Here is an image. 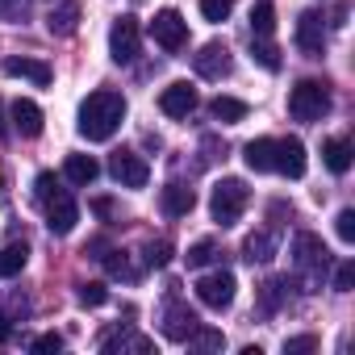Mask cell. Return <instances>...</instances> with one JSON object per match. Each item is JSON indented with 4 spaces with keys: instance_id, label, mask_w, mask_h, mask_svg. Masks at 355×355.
Masks as SVG:
<instances>
[{
    "instance_id": "8fae6325",
    "label": "cell",
    "mask_w": 355,
    "mask_h": 355,
    "mask_svg": "<svg viewBox=\"0 0 355 355\" xmlns=\"http://www.w3.org/2000/svg\"><path fill=\"white\" fill-rule=\"evenodd\" d=\"M197 105H201V96H197V88L184 84V80H175V84H167V88L159 92V109H163L167 117H189Z\"/></svg>"
},
{
    "instance_id": "cb8c5ba5",
    "label": "cell",
    "mask_w": 355,
    "mask_h": 355,
    "mask_svg": "<svg viewBox=\"0 0 355 355\" xmlns=\"http://www.w3.org/2000/svg\"><path fill=\"white\" fill-rule=\"evenodd\" d=\"M322 159H326V167L334 175H347V167H351V142L347 138H326L322 142Z\"/></svg>"
},
{
    "instance_id": "f546056e",
    "label": "cell",
    "mask_w": 355,
    "mask_h": 355,
    "mask_svg": "<svg viewBox=\"0 0 355 355\" xmlns=\"http://www.w3.org/2000/svg\"><path fill=\"white\" fill-rule=\"evenodd\" d=\"M113 276H121V280H138V268H130V259L121 255V251H105V259H101Z\"/></svg>"
},
{
    "instance_id": "74e56055",
    "label": "cell",
    "mask_w": 355,
    "mask_h": 355,
    "mask_svg": "<svg viewBox=\"0 0 355 355\" xmlns=\"http://www.w3.org/2000/svg\"><path fill=\"white\" fill-rule=\"evenodd\" d=\"M201 150H205V163H214V159H226V142H218L214 134H209V138H201Z\"/></svg>"
},
{
    "instance_id": "e0dca14e",
    "label": "cell",
    "mask_w": 355,
    "mask_h": 355,
    "mask_svg": "<svg viewBox=\"0 0 355 355\" xmlns=\"http://www.w3.org/2000/svg\"><path fill=\"white\" fill-rule=\"evenodd\" d=\"M13 130L21 138H38L42 134V109L30 101V96H17L13 101Z\"/></svg>"
},
{
    "instance_id": "ab89813d",
    "label": "cell",
    "mask_w": 355,
    "mask_h": 355,
    "mask_svg": "<svg viewBox=\"0 0 355 355\" xmlns=\"http://www.w3.org/2000/svg\"><path fill=\"white\" fill-rule=\"evenodd\" d=\"M105 251H109V243H105V239H92V243L84 247V255H92V259H105Z\"/></svg>"
},
{
    "instance_id": "7a4b0ae2",
    "label": "cell",
    "mask_w": 355,
    "mask_h": 355,
    "mask_svg": "<svg viewBox=\"0 0 355 355\" xmlns=\"http://www.w3.org/2000/svg\"><path fill=\"white\" fill-rule=\"evenodd\" d=\"M34 197H38V205H42V214H46L51 234H71V230H76V222H80V205L71 201L67 189H59V180H55L51 171H42L38 180H34Z\"/></svg>"
},
{
    "instance_id": "83f0119b",
    "label": "cell",
    "mask_w": 355,
    "mask_h": 355,
    "mask_svg": "<svg viewBox=\"0 0 355 355\" xmlns=\"http://www.w3.org/2000/svg\"><path fill=\"white\" fill-rule=\"evenodd\" d=\"M251 59H255L263 71H280V51H276L272 42H263V38H259V42L251 38Z\"/></svg>"
},
{
    "instance_id": "44dd1931",
    "label": "cell",
    "mask_w": 355,
    "mask_h": 355,
    "mask_svg": "<svg viewBox=\"0 0 355 355\" xmlns=\"http://www.w3.org/2000/svg\"><path fill=\"white\" fill-rule=\"evenodd\" d=\"M288 276H272V280H263V288H259V309L263 313H276V309H284L288 305Z\"/></svg>"
},
{
    "instance_id": "836d02e7",
    "label": "cell",
    "mask_w": 355,
    "mask_h": 355,
    "mask_svg": "<svg viewBox=\"0 0 355 355\" xmlns=\"http://www.w3.org/2000/svg\"><path fill=\"white\" fill-rule=\"evenodd\" d=\"M351 288H355V263L343 259V263L334 268V293H351Z\"/></svg>"
},
{
    "instance_id": "4fadbf2b",
    "label": "cell",
    "mask_w": 355,
    "mask_h": 355,
    "mask_svg": "<svg viewBox=\"0 0 355 355\" xmlns=\"http://www.w3.org/2000/svg\"><path fill=\"white\" fill-rule=\"evenodd\" d=\"M193 67H197L201 80H222V76H230V51H226V42H205V46L193 55Z\"/></svg>"
},
{
    "instance_id": "d6986e66",
    "label": "cell",
    "mask_w": 355,
    "mask_h": 355,
    "mask_svg": "<svg viewBox=\"0 0 355 355\" xmlns=\"http://www.w3.org/2000/svg\"><path fill=\"white\" fill-rule=\"evenodd\" d=\"M243 159L251 171H276V138H255L243 146Z\"/></svg>"
},
{
    "instance_id": "60d3db41",
    "label": "cell",
    "mask_w": 355,
    "mask_h": 355,
    "mask_svg": "<svg viewBox=\"0 0 355 355\" xmlns=\"http://www.w3.org/2000/svg\"><path fill=\"white\" fill-rule=\"evenodd\" d=\"M5 338H9V313L0 309V343H5Z\"/></svg>"
},
{
    "instance_id": "d590c367",
    "label": "cell",
    "mask_w": 355,
    "mask_h": 355,
    "mask_svg": "<svg viewBox=\"0 0 355 355\" xmlns=\"http://www.w3.org/2000/svg\"><path fill=\"white\" fill-rule=\"evenodd\" d=\"M167 259H171V243H167V239H159V243L146 247V263H150V268H163Z\"/></svg>"
},
{
    "instance_id": "d6a6232c",
    "label": "cell",
    "mask_w": 355,
    "mask_h": 355,
    "mask_svg": "<svg viewBox=\"0 0 355 355\" xmlns=\"http://www.w3.org/2000/svg\"><path fill=\"white\" fill-rule=\"evenodd\" d=\"M234 9V0H201V17L205 21H226Z\"/></svg>"
},
{
    "instance_id": "8d00e7d4",
    "label": "cell",
    "mask_w": 355,
    "mask_h": 355,
    "mask_svg": "<svg viewBox=\"0 0 355 355\" xmlns=\"http://www.w3.org/2000/svg\"><path fill=\"white\" fill-rule=\"evenodd\" d=\"M309 351H318V338L313 334H301V338H288L284 343V355H309Z\"/></svg>"
},
{
    "instance_id": "1f68e13d",
    "label": "cell",
    "mask_w": 355,
    "mask_h": 355,
    "mask_svg": "<svg viewBox=\"0 0 355 355\" xmlns=\"http://www.w3.org/2000/svg\"><path fill=\"white\" fill-rule=\"evenodd\" d=\"M189 347H193V351H222V330H201V326H197V330L189 334Z\"/></svg>"
},
{
    "instance_id": "52a82bcc",
    "label": "cell",
    "mask_w": 355,
    "mask_h": 355,
    "mask_svg": "<svg viewBox=\"0 0 355 355\" xmlns=\"http://www.w3.org/2000/svg\"><path fill=\"white\" fill-rule=\"evenodd\" d=\"M109 171H113V180H117L121 189H146V180H150L146 159L134 155V150H113V155H109Z\"/></svg>"
},
{
    "instance_id": "9a60e30c",
    "label": "cell",
    "mask_w": 355,
    "mask_h": 355,
    "mask_svg": "<svg viewBox=\"0 0 355 355\" xmlns=\"http://www.w3.org/2000/svg\"><path fill=\"white\" fill-rule=\"evenodd\" d=\"M159 205H163L167 218H189L193 205H197V193H193L189 184H180V180H171V184L159 193Z\"/></svg>"
},
{
    "instance_id": "d4e9b609",
    "label": "cell",
    "mask_w": 355,
    "mask_h": 355,
    "mask_svg": "<svg viewBox=\"0 0 355 355\" xmlns=\"http://www.w3.org/2000/svg\"><path fill=\"white\" fill-rule=\"evenodd\" d=\"M209 117L234 125V121L247 117V101H239V96H214V101H209Z\"/></svg>"
},
{
    "instance_id": "277c9868",
    "label": "cell",
    "mask_w": 355,
    "mask_h": 355,
    "mask_svg": "<svg viewBox=\"0 0 355 355\" xmlns=\"http://www.w3.org/2000/svg\"><path fill=\"white\" fill-rule=\"evenodd\" d=\"M247 201H251V189L239 180V175H226V180H218V184H214L209 214H214V222H218V226H234V222L243 218Z\"/></svg>"
},
{
    "instance_id": "484cf974",
    "label": "cell",
    "mask_w": 355,
    "mask_h": 355,
    "mask_svg": "<svg viewBox=\"0 0 355 355\" xmlns=\"http://www.w3.org/2000/svg\"><path fill=\"white\" fill-rule=\"evenodd\" d=\"M26 259H30L26 243H9V247H0V280H9V276H17V272L26 268Z\"/></svg>"
},
{
    "instance_id": "4dcf8cb0",
    "label": "cell",
    "mask_w": 355,
    "mask_h": 355,
    "mask_svg": "<svg viewBox=\"0 0 355 355\" xmlns=\"http://www.w3.org/2000/svg\"><path fill=\"white\" fill-rule=\"evenodd\" d=\"M80 305H88V309H96V305H105L109 301V288L101 284V280H88V284H80Z\"/></svg>"
},
{
    "instance_id": "30bf717a",
    "label": "cell",
    "mask_w": 355,
    "mask_h": 355,
    "mask_svg": "<svg viewBox=\"0 0 355 355\" xmlns=\"http://www.w3.org/2000/svg\"><path fill=\"white\" fill-rule=\"evenodd\" d=\"M234 276L230 272H209V276H201L197 280V301L205 305V309H226L230 301H234Z\"/></svg>"
},
{
    "instance_id": "7bdbcfd3",
    "label": "cell",
    "mask_w": 355,
    "mask_h": 355,
    "mask_svg": "<svg viewBox=\"0 0 355 355\" xmlns=\"http://www.w3.org/2000/svg\"><path fill=\"white\" fill-rule=\"evenodd\" d=\"M9 201V193H5V175H0V205H5Z\"/></svg>"
},
{
    "instance_id": "ffe728a7",
    "label": "cell",
    "mask_w": 355,
    "mask_h": 355,
    "mask_svg": "<svg viewBox=\"0 0 355 355\" xmlns=\"http://www.w3.org/2000/svg\"><path fill=\"white\" fill-rule=\"evenodd\" d=\"M63 175L71 184H80V189H88L96 175H101V163L92 159V155H67V163H63Z\"/></svg>"
},
{
    "instance_id": "7402d4cb",
    "label": "cell",
    "mask_w": 355,
    "mask_h": 355,
    "mask_svg": "<svg viewBox=\"0 0 355 355\" xmlns=\"http://www.w3.org/2000/svg\"><path fill=\"white\" fill-rule=\"evenodd\" d=\"M276 255V239H272V230H255V234H247V243H243V259L247 263H268Z\"/></svg>"
},
{
    "instance_id": "4316f807",
    "label": "cell",
    "mask_w": 355,
    "mask_h": 355,
    "mask_svg": "<svg viewBox=\"0 0 355 355\" xmlns=\"http://www.w3.org/2000/svg\"><path fill=\"white\" fill-rule=\"evenodd\" d=\"M251 30H255L259 38H268V34L276 30V9L268 5V0H259V5L251 9Z\"/></svg>"
},
{
    "instance_id": "f1b7e54d",
    "label": "cell",
    "mask_w": 355,
    "mask_h": 355,
    "mask_svg": "<svg viewBox=\"0 0 355 355\" xmlns=\"http://www.w3.org/2000/svg\"><path fill=\"white\" fill-rule=\"evenodd\" d=\"M184 259H189V268H205V263H214V259H218V243H214V239H201V243H193V247H189V255H184Z\"/></svg>"
},
{
    "instance_id": "3957f363",
    "label": "cell",
    "mask_w": 355,
    "mask_h": 355,
    "mask_svg": "<svg viewBox=\"0 0 355 355\" xmlns=\"http://www.w3.org/2000/svg\"><path fill=\"white\" fill-rule=\"evenodd\" d=\"M326 268H330L326 243L309 230H297V239H293V276H297V284L305 293H318L322 280H326Z\"/></svg>"
},
{
    "instance_id": "2e32d148",
    "label": "cell",
    "mask_w": 355,
    "mask_h": 355,
    "mask_svg": "<svg viewBox=\"0 0 355 355\" xmlns=\"http://www.w3.org/2000/svg\"><path fill=\"white\" fill-rule=\"evenodd\" d=\"M46 30L55 38H71L80 30V0H59V5L46 13Z\"/></svg>"
},
{
    "instance_id": "7c38bea8",
    "label": "cell",
    "mask_w": 355,
    "mask_h": 355,
    "mask_svg": "<svg viewBox=\"0 0 355 355\" xmlns=\"http://www.w3.org/2000/svg\"><path fill=\"white\" fill-rule=\"evenodd\" d=\"M326 17L322 13H301L297 17V46L309 55V59H322V51H326V26H322Z\"/></svg>"
},
{
    "instance_id": "8992f818",
    "label": "cell",
    "mask_w": 355,
    "mask_h": 355,
    "mask_svg": "<svg viewBox=\"0 0 355 355\" xmlns=\"http://www.w3.org/2000/svg\"><path fill=\"white\" fill-rule=\"evenodd\" d=\"M201 322H197V313L189 309V301H180V297H167V305H163V338H171V343H189V334L197 330Z\"/></svg>"
},
{
    "instance_id": "e575fe53",
    "label": "cell",
    "mask_w": 355,
    "mask_h": 355,
    "mask_svg": "<svg viewBox=\"0 0 355 355\" xmlns=\"http://www.w3.org/2000/svg\"><path fill=\"white\" fill-rule=\"evenodd\" d=\"M334 230H338L343 243H355V209H343V214L334 218Z\"/></svg>"
},
{
    "instance_id": "5b68a950",
    "label": "cell",
    "mask_w": 355,
    "mask_h": 355,
    "mask_svg": "<svg viewBox=\"0 0 355 355\" xmlns=\"http://www.w3.org/2000/svg\"><path fill=\"white\" fill-rule=\"evenodd\" d=\"M288 113L297 121H322L330 113V92L322 80H301L293 92H288Z\"/></svg>"
},
{
    "instance_id": "b9f144b4",
    "label": "cell",
    "mask_w": 355,
    "mask_h": 355,
    "mask_svg": "<svg viewBox=\"0 0 355 355\" xmlns=\"http://www.w3.org/2000/svg\"><path fill=\"white\" fill-rule=\"evenodd\" d=\"M5 130H9V125H5V101H0V138H5Z\"/></svg>"
},
{
    "instance_id": "6da1fadb",
    "label": "cell",
    "mask_w": 355,
    "mask_h": 355,
    "mask_svg": "<svg viewBox=\"0 0 355 355\" xmlns=\"http://www.w3.org/2000/svg\"><path fill=\"white\" fill-rule=\"evenodd\" d=\"M121 121H125V96L113 92V88H96V92L84 96L76 130H80L88 142H109Z\"/></svg>"
},
{
    "instance_id": "9c48e42d",
    "label": "cell",
    "mask_w": 355,
    "mask_h": 355,
    "mask_svg": "<svg viewBox=\"0 0 355 355\" xmlns=\"http://www.w3.org/2000/svg\"><path fill=\"white\" fill-rule=\"evenodd\" d=\"M150 38L163 46V51H180L189 42V21L175 13V9H159L155 21H150Z\"/></svg>"
},
{
    "instance_id": "603a6c76",
    "label": "cell",
    "mask_w": 355,
    "mask_h": 355,
    "mask_svg": "<svg viewBox=\"0 0 355 355\" xmlns=\"http://www.w3.org/2000/svg\"><path fill=\"white\" fill-rule=\"evenodd\" d=\"M155 343L150 338H142V334H125V330H109V334H101V351H138V355H146Z\"/></svg>"
},
{
    "instance_id": "f35d334b",
    "label": "cell",
    "mask_w": 355,
    "mask_h": 355,
    "mask_svg": "<svg viewBox=\"0 0 355 355\" xmlns=\"http://www.w3.org/2000/svg\"><path fill=\"white\" fill-rule=\"evenodd\" d=\"M30 347H34V351H59V347H63V334H38Z\"/></svg>"
},
{
    "instance_id": "ac0fdd59",
    "label": "cell",
    "mask_w": 355,
    "mask_h": 355,
    "mask_svg": "<svg viewBox=\"0 0 355 355\" xmlns=\"http://www.w3.org/2000/svg\"><path fill=\"white\" fill-rule=\"evenodd\" d=\"M5 76H13V80H30V84H38V88L51 84V67H46L42 59H5Z\"/></svg>"
},
{
    "instance_id": "5bb4252c",
    "label": "cell",
    "mask_w": 355,
    "mask_h": 355,
    "mask_svg": "<svg viewBox=\"0 0 355 355\" xmlns=\"http://www.w3.org/2000/svg\"><path fill=\"white\" fill-rule=\"evenodd\" d=\"M276 171L288 175V180H301L305 175V146H301V138H276Z\"/></svg>"
},
{
    "instance_id": "ba28073f",
    "label": "cell",
    "mask_w": 355,
    "mask_h": 355,
    "mask_svg": "<svg viewBox=\"0 0 355 355\" xmlns=\"http://www.w3.org/2000/svg\"><path fill=\"white\" fill-rule=\"evenodd\" d=\"M138 46H142V30L134 17H117L113 30H109V55L113 63H134L138 59Z\"/></svg>"
}]
</instances>
